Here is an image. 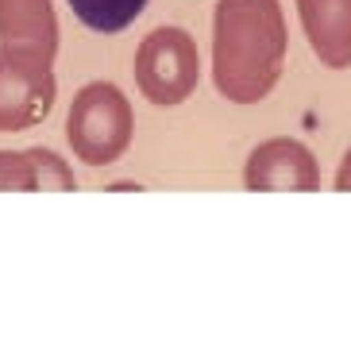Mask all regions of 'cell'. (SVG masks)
<instances>
[{
  "label": "cell",
  "mask_w": 351,
  "mask_h": 347,
  "mask_svg": "<svg viewBox=\"0 0 351 347\" xmlns=\"http://www.w3.org/2000/svg\"><path fill=\"white\" fill-rule=\"evenodd\" d=\"M289 31L278 0H217L213 85L232 104L267 101L286 70Z\"/></svg>",
  "instance_id": "6da1fadb"
},
{
  "label": "cell",
  "mask_w": 351,
  "mask_h": 347,
  "mask_svg": "<svg viewBox=\"0 0 351 347\" xmlns=\"http://www.w3.org/2000/svg\"><path fill=\"white\" fill-rule=\"evenodd\" d=\"M135 135L132 101L112 82H89L77 89L66 116V143L85 166H108L124 158Z\"/></svg>",
  "instance_id": "7a4b0ae2"
},
{
  "label": "cell",
  "mask_w": 351,
  "mask_h": 347,
  "mask_svg": "<svg viewBox=\"0 0 351 347\" xmlns=\"http://www.w3.org/2000/svg\"><path fill=\"white\" fill-rule=\"evenodd\" d=\"M201 82L197 43L182 27H155L135 51V85L151 104L174 108L189 101Z\"/></svg>",
  "instance_id": "3957f363"
},
{
  "label": "cell",
  "mask_w": 351,
  "mask_h": 347,
  "mask_svg": "<svg viewBox=\"0 0 351 347\" xmlns=\"http://www.w3.org/2000/svg\"><path fill=\"white\" fill-rule=\"evenodd\" d=\"M58 82L47 62L0 51V135L27 132L51 116Z\"/></svg>",
  "instance_id": "277c9868"
},
{
  "label": "cell",
  "mask_w": 351,
  "mask_h": 347,
  "mask_svg": "<svg viewBox=\"0 0 351 347\" xmlns=\"http://www.w3.org/2000/svg\"><path fill=\"white\" fill-rule=\"evenodd\" d=\"M243 185L251 193H317L320 189V166L313 151L298 139H267L247 154Z\"/></svg>",
  "instance_id": "5b68a950"
},
{
  "label": "cell",
  "mask_w": 351,
  "mask_h": 347,
  "mask_svg": "<svg viewBox=\"0 0 351 347\" xmlns=\"http://www.w3.org/2000/svg\"><path fill=\"white\" fill-rule=\"evenodd\" d=\"M0 51L54 66L58 16L51 0H0Z\"/></svg>",
  "instance_id": "8992f818"
},
{
  "label": "cell",
  "mask_w": 351,
  "mask_h": 347,
  "mask_svg": "<svg viewBox=\"0 0 351 347\" xmlns=\"http://www.w3.org/2000/svg\"><path fill=\"white\" fill-rule=\"evenodd\" d=\"M298 16L313 54L328 70L351 66V0H298Z\"/></svg>",
  "instance_id": "52a82bcc"
},
{
  "label": "cell",
  "mask_w": 351,
  "mask_h": 347,
  "mask_svg": "<svg viewBox=\"0 0 351 347\" xmlns=\"http://www.w3.org/2000/svg\"><path fill=\"white\" fill-rule=\"evenodd\" d=\"M43 189H58V193L77 189L66 158L47 147L0 151V193H43Z\"/></svg>",
  "instance_id": "ba28073f"
},
{
  "label": "cell",
  "mask_w": 351,
  "mask_h": 347,
  "mask_svg": "<svg viewBox=\"0 0 351 347\" xmlns=\"http://www.w3.org/2000/svg\"><path fill=\"white\" fill-rule=\"evenodd\" d=\"M70 8L89 31L116 35V31L132 27V23L143 16L147 0H70Z\"/></svg>",
  "instance_id": "9c48e42d"
},
{
  "label": "cell",
  "mask_w": 351,
  "mask_h": 347,
  "mask_svg": "<svg viewBox=\"0 0 351 347\" xmlns=\"http://www.w3.org/2000/svg\"><path fill=\"white\" fill-rule=\"evenodd\" d=\"M336 189L340 193H351V147H348V154H343V163H340V170H336Z\"/></svg>",
  "instance_id": "30bf717a"
}]
</instances>
